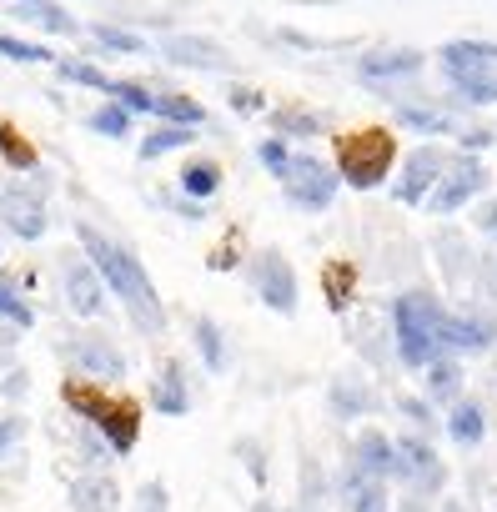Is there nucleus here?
<instances>
[{
  "label": "nucleus",
  "mask_w": 497,
  "mask_h": 512,
  "mask_svg": "<svg viewBox=\"0 0 497 512\" xmlns=\"http://www.w3.org/2000/svg\"><path fill=\"white\" fill-rule=\"evenodd\" d=\"M76 241H81V256L96 267V277L106 282V292L121 297V312L131 317V327L141 337H161L166 332V302H161L156 282L146 277L141 256L131 246H121L116 236H106L96 221H76Z\"/></svg>",
  "instance_id": "f257e3e1"
},
{
  "label": "nucleus",
  "mask_w": 497,
  "mask_h": 512,
  "mask_svg": "<svg viewBox=\"0 0 497 512\" xmlns=\"http://www.w3.org/2000/svg\"><path fill=\"white\" fill-rule=\"evenodd\" d=\"M61 402L81 417V427L101 432L116 457H131V452H136V442H141V402H136V397L106 392V387L91 382V377H66V382H61Z\"/></svg>",
  "instance_id": "f03ea898"
},
{
  "label": "nucleus",
  "mask_w": 497,
  "mask_h": 512,
  "mask_svg": "<svg viewBox=\"0 0 497 512\" xmlns=\"http://www.w3.org/2000/svg\"><path fill=\"white\" fill-rule=\"evenodd\" d=\"M332 166L342 176V186L352 191H377L387 186V176L397 171V136L387 126H357L342 131L332 141Z\"/></svg>",
  "instance_id": "7ed1b4c3"
},
{
  "label": "nucleus",
  "mask_w": 497,
  "mask_h": 512,
  "mask_svg": "<svg viewBox=\"0 0 497 512\" xmlns=\"http://www.w3.org/2000/svg\"><path fill=\"white\" fill-rule=\"evenodd\" d=\"M442 312H447V307H442L432 292H402V297L392 302V337H397L402 367L427 372V367L442 357V342H437Z\"/></svg>",
  "instance_id": "20e7f679"
},
{
  "label": "nucleus",
  "mask_w": 497,
  "mask_h": 512,
  "mask_svg": "<svg viewBox=\"0 0 497 512\" xmlns=\"http://www.w3.org/2000/svg\"><path fill=\"white\" fill-rule=\"evenodd\" d=\"M337 186H342L337 166H327L312 151H297L292 166H287V176H282V191H287V201L297 211H327L337 201Z\"/></svg>",
  "instance_id": "39448f33"
},
{
  "label": "nucleus",
  "mask_w": 497,
  "mask_h": 512,
  "mask_svg": "<svg viewBox=\"0 0 497 512\" xmlns=\"http://www.w3.org/2000/svg\"><path fill=\"white\" fill-rule=\"evenodd\" d=\"M252 292L262 297V307L267 312H277V317H292L297 312V297H302V287H297V272H292V262L277 251V246H267V251H257L252 256Z\"/></svg>",
  "instance_id": "423d86ee"
},
{
  "label": "nucleus",
  "mask_w": 497,
  "mask_h": 512,
  "mask_svg": "<svg viewBox=\"0 0 497 512\" xmlns=\"http://www.w3.org/2000/svg\"><path fill=\"white\" fill-rule=\"evenodd\" d=\"M447 166H452V156L442 151V146H417V151H407V161H402V176L392 181V201L397 206H427V196H432V186L447 176Z\"/></svg>",
  "instance_id": "0eeeda50"
},
{
  "label": "nucleus",
  "mask_w": 497,
  "mask_h": 512,
  "mask_svg": "<svg viewBox=\"0 0 497 512\" xmlns=\"http://www.w3.org/2000/svg\"><path fill=\"white\" fill-rule=\"evenodd\" d=\"M487 191V166L477 161V156H452V166H447V176L432 186V196H427V206L422 211H432V216H452V211H462L467 201H477Z\"/></svg>",
  "instance_id": "6e6552de"
},
{
  "label": "nucleus",
  "mask_w": 497,
  "mask_h": 512,
  "mask_svg": "<svg viewBox=\"0 0 497 512\" xmlns=\"http://www.w3.org/2000/svg\"><path fill=\"white\" fill-rule=\"evenodd\" d=\"M437 66L447 76V86L457 81H482V76H497V41H477V36H457L437 51Z\"/></svg>",
  "instance_id": "1a4fd4ad"
},
{
  "label": "nucleus",
  "mask_w": 497,
  "mask_h": 512,
  "mask_svg": "<svg viewBox=\"0 0 497 512\" xmlns=\"http://www.w3.org/2000/svg\"><path fill=\"white\" fill-rule=\"evenodd\" d=\"M422 66H427V56L417 46H377V51H362L357 56V76L372 91H382L392 81H412V76H422Z\"/></svg>",
  "instance_id": "9d476101"
},
{
  "label": "nucleus",
  "mask_w": 497,
  "mask_h": 512,
  "mask_svg": "<svg viewBox=\"0 0 497 512\" xmlns=\"http://www.w3.org/2000/svg\"><path fill=\"white\" fill-rule=\"evenodd\" d=\"M61 297H66V312L71 317H101L106 312V282L96 277V267L86 256H66L61 262Z\"/></svg>",
  "instance_id": "9b49d317"
},
{
  "label": "nucleus",
  "mask_w": 497,
  "mask_h": 512,
  "mask_svg": "<svg viewBox=\"0 0 497 512\" xmlns=\"http://www.w3.org/2000/svg\"><path fill=\"white\" fill-rule=\"evenodd\" d=\"M71 362L81 367V377H91V382H116V377H126V352L106 337V332H81L71 347Z\"/></svg>",
  "instance_id": "f8f14e48"
},
{
  "label": "nucleus",
  "mask_w": 497,
  "mask_h": 512,
  "mask_svg": "<svg viewBox=\"0 0 497 512\" xmlns=\"http://www.w3.org/2000/svg\"><path fill=\"white\" fill-rule=\"evenodd\" d=\"M0 226H6L16 241H41L51 216H46V201L26 186H6L0 191Z\"/></svg>",
  "instance_id": "ddd939ff"
},
{
  "label": "nucleus",
  "mask_w": 497,
  "mask_h": 512,
  "mask_svg": "<svg viewBox=\"0 0 497 512\" xmlns=\"http://www.w3.org/2000/svg\"><path fill=\"white\" fill-rule=\"evenodd\" d=\"M161 61L186 66V71H211V76H231L236 71L231 51L216 46V41H206V36H166L161 41Z\"/></svg>",
  "instance_id": "4468645a"
},
{
  "label": "nucleus",
  "mask_w": 497,
  "mask_h": 512,
  "mask_svg": "<svg viewBox=\"0 0 497 512\" xmlns=\"http://www.w3.org/2000/svg\"><path fill=\"white\" fill-rule=\"evenodd\" d=\"M397 477L412 482L427 497V492H437L447 482V467H442V457L432 452L427 437H397Z\"/></svg>",
  "instance_id": "2eb2a0df"
},
{
  "label": "nucleus",
  "mask_w": 497,
  "mask_h": 512,
  "mask_svg": "<svg viewBox=\"0 0 497 512\" xmlns=\"http://www.w3.org/2000/svg\"><path fill=\"white\" fill-rule=\"evenodd\" d=\"M11 16L21 26H36L41 36H56V41H76L81 36V21L66 11V0H21V6H11Z\"/></svg>",
  "instance_id": "dca6fc26"
},
{
  "label": "nucleus",
  "mask_w": 497,
  "mask_h": 512,
  "mask_svg": "<svg viewBox=\"0 0 497 512\" xmlns=\"http://www.w3.org/2000/svg\"><path fill=\"white\" fill-rule=\"evenodd\" d=\"M151 407L161 412V417H186L191 412V387H186V367L171 357V362H161L156 367V377H151Z\"/></svg>",
  "instance_id": "f3484780"
},
{
  "label": "nucleus",
  "mask_w": 497,
  "mask_h": 512,
  "mask_svg": "<svg viewBox=\"0 0 497 512\" xmlns=\"http://www.w3.org/2000/svg\"><path fill=\"white\" fill-rule=\"evenodd\" d=\"M352 462L367 472V477H397V437H387L382 427H362L357 447H352Z\"/></svg>",
  "instance_id": "a211bd4d"
},
{
  "label": "nucleus",
  "mask_w": 497,
  "mask_h": 512,
  "mask_svg": "<svg viewBox=\"0 0 497 512\" xmlns=\"http://www.w3.org/2000/svg\"><path fill=\"white\" fill-rule=\"evenodd\" d=\"M71 512H121V487L111 472H81L71 482Z\"/></svg>",
  "instance_id": "6ab92c4d"
},
{
  "label": "nucleus",
  "mask_w": 497,
  "mask_h": 512,
  "mask_svg": "<svg viewBox=\"0 0 497 512\" xmlns=\"http://www.w3.org/2000/svg\"><path fill=\"white\" fill-rule=\"evenodd\" d=\"M221 186H226V171H221L216 156H191V161L176 171V191L191 196V201H211Z\"/></svg>",
  "instance_id": "aec40b11"
},
{
  "label": "nucleus",
  "mask_w": 497,
  "mask_h": 512,
  "mask_svg": "<svg viewBox=\"0 0 497 512\" xmlns=\"http://www.w3.org/2000/svg\"><path fill=\"white\" fill-rule=\"evenodd\" d=\"M437 342H442V352H487L492 347V327H482L472 317H457V312H442Z\"/></svg>",
  "instance_id": "412c9836"
},
{
  "label": "nucleus",
  "mask_w": 497,
  "mask_h": 512,
  "mask_svg": "<svg viewBox=\"0 0 497 512\" xmlns=\"http://www.w3.org/2000/svg\"><path fill=\"white\" fill-rule=\"evenodd\" d=\"M397 126L417 131V136H457L462 121L442 106H417V101H397Z\"/></svg>",
  "instance_id": "4be33fe9"
},
{
  "label": "nucleus",
  "mask_w": 497,
  "mask_h": 512,
  "mask_svg": "<svg viewBox=\"0 0 497 512\" xmlns=\"http://www.w3.org/2000/svg\"><path fill=\"white\" fill-rule=\"evenodd\" d=\"M342 507H347V512H387V482H382V477H367V472L352 462L347 477H342Z\"/></svg>",
  "instance_id": "5701e85b"
},
{
  "label": "nucleus",
  "mask_w": 497,
  "mask_h": 512,
  "mask_svg": "<svg viewBox=\"0 0 497 512\" xmlns=\"http://www.w3.org/2000/svg\"><path fill=\"white\" fill-rule=\"evenodd\" d=\"M327 407H332V417L357 422V417H367V412L377 407V392H372L367 382H357V377H337V382L327 387Z\"/></svg>",
  "instance_id": "b1692460"
},
{
  "label": "nucleus",
  "mask_w": 497,
  "mask_h": 512,
  "mask_svg": "<svg viewBox=\"0 0 497 512\" xmlns=\"http://www.w3.org/2000/svg\"><path fill=\"white\" fill-rule=\"evenodd\" d=\"M357 282H362L357 262H347V256H332V262L322 267V297H327V307H332V312H347V307L357 302Z\"/></svg>",
  "instance_id": "393cba45"
},
{
  "label": "nucleus",
  "mask_w": 497,
  "mask_h": 512,
  "mask_svg": "<svg viewBox=\"0 0 497 512\" xmlns=\"http://www.w3.org/2000/svg\"><path fill=\"white\" fill-rule=\"evenodd\" d=\"M186 146H196V126H171V121H156L141 141H136V156L141 161H161V156H171V151H186Z\"/></svg>",
  "instance_id": "a878e982"
},
{
  "label": "nucleus",
  "mask_w": 497,
  "mask_h": 512,
  "mask_svg": "<svg viewBox=\"0 0 497 512\" xmlns=\"http://www.w3.org/2000/svg\"><path fill=\"white\" fill-rule=\"evenodd\" d=\"M447 437L457 442V447H477L482 437H487V417H482V402H472V397H457L452 407H447Z\"/></svg>",
  "instance_id": "bb28decb"
},
{
  "label": "nucleus",
  "mask_w": 497,
  "mask_h": 512,
  "mask_svg": "<svg viewBox=\"0 0 497 512\" xmlns=\"http://www.w3.org/2000/svg\"><path fill=\"white\" fill-rule=\"evenodd\" d=\"M322 111H312V106H302V101H292V106H277L272 111V136H282V141H307V136H322Z\"/></svg>",
  "instance_id": "cd10ccee"
},
{
  "label": "nucleus",
  "mask_w": 497,
  "mask_h": 512,
  "mask_svg": "<svg viewBox=\"0 0 497 512\" xmlns=\"http://www.w3.org/2000/svg\"><path fill=\"white\" fill-rule=\"evenodd\" d=\"M191 342H196V352H201V367L211 372V377H221L226 367H231V347H226V332L211 322V317H196L191 322Z\"/></svg>",
  "instance_id": "c85d7f7f"
},
{
  "label": "nucleus",
  "mask_w": 497,
  "mask_h": 512,
  "mask_svg": "<svg viewBox=\"0 0 497 512\" xmlns=\"http://www.w3.org/2000/svg\"><path fill=\"white\" fill-rule=\"evenodd\" d=\"M86 31H91V41H96L101 56H146V41L136 31L116 26V21H91Z\"/></svg>",
  "instance_id": "c756f323"
},
{
  "label": "nucleus",
  "mask_w": 497,
  "mask_h": 512,
  "mask_svg": "<svg viewBox=\"0 0 497 512\" xmlns=\"http://www.w3.org/2000/svg\"><path fill=\"white\" fill-rule=\"evenodd\" d=\"M156 121H171V126H206V106L186 91H156Z\"/></svg>",
  "instance_id": "7c9ffc66"
},
{
  "label": "nucleus",
  "mask_w": 497,
  "mask_h": 512,
  "mask_svg": "<svg viewBox=\"0 0 497 512\" xmlns=\"http://www.w3.org/2000/svg\"><path fill=\"white\" fill-rule=\"evenodd\" d=\"M0 161H6L11 171H36V166H41V151H36V141H31L21 126L0 121Z\"/></svg>",
  "instance_id": "2f4dec72"
},
{
  "label": "nucleus",
  "mask_w": 497,
  "mask_h": 512,
  "mask_svg": "<svg viewBox=\"0 0 497 512\" xmlns=\"http://www.w3.org/2000/svg\"><path fill=\"white\" fill-rule=\"evenodd\" d=\"M86 126H91L96 136H106V141H126V136H136V116H131L121 101H101V106L86 116Z\"/></svg>",
  "instance_id": "473e14b6"
},
{
  "label": "nucleus",
  "mask_w": 497,
  "mask_h": 512,
  "mask_svg": "<svg viewBox=\"0 0 497 512\" xmlns=\"http://www.w3.org/2000/svg\"><path fill=\"white\" fill-rule=\"evenodd\" d=\"M0 322L16 327V332H31V327H36V307H31V297H26L6 272H0Z\"/></svg>",
  "instance_id": "72a5a7b5"
},
{
  "label": "nucleus",
  "mask_w": 497,
  "mask_h": 512,
  "mask_svg": "<svg viewBox=\"0 0 497 512\" xmlns=\"http://www.w3.org/2000/svg\"><path fill=\"white\" fill-rule=\"evenodd\" d=\"M462 397V367L452 362V357H437L432 367H427V402H457Z\"/></svg>",
  "instance_id": "f704fd0d"
},
{
  "label": "nucleus",
  "mask_w": 497,
  "mask_h": 512,
  "mask_svg": "<svg viewBox=\"0 0 497 512\" xmlns=\"http://www.w3.org/2000/svg\"><path fill=\"white\" fill-rule=\"evenodd\" d=\"M0 56L16 61V66H56L61 56L46 46V41H26V36H6L0 31Z\"/></svg>",
  "instance_id": "c9c22d12"
},
{
  "label": "nucleus",
  "mask_w": 497,
  "mask_h": 512,
  "mask_svg": "<svg viewBox=\"0 0 497 512\" xmlns=\"http://www.w3.org/2000/svg\"><path fill=\"white\" fill-rule=\"evenodd\" d=\"M106 96H111V101H121L131 116H156V91H151V86H141V81H121V76H111Z\"/></svg>",
  "instance_id": "e433bc0d"
},
{
  "label": "nucleus",
  "mask_w": 497,
  "mask_h": 512,
  "mask_svg": "<svg viewBox=\"0 0 497 512\" xmlns=\"http://www.w3.org/2000/svg\"><path fill=\"white\" fill-rule=\"evenodd\" d=\"M56 76H61L66 86H81V91H106V86H111V76H106L96 61H71V56L56 61Z\"/></svg>",
  "instance_id": "4c0bfd02"
},
{
  "label": "nucleus",
  "mask_w": 497,
  "mask_h": 512,
  "mask_svg": "<svg viewBox=\"0 0 497 512\" xmlns=\"http://www.w3.org/2000/svg\"><path fill=\"white\" fill-rule=\"evenodd\" d=\"M292 156H297V151H292V146H287L282 136H262V141H257V161H262V166H267V171H272L277 181L287 176V166H292Z\"/></svg>",
  "instance_id": "58836bf2"
},
{
  "label": "nucleus",
  "mask_w": 497,
  "mask_h": 512,
  "mask_svg": "<svg viewBox=\"0 0 497 512\" xmlns=\"http://www.w3.org/2000/svg\"><path fill=\"white\" fill-rule=\"evenodd\" d=\"M452 96L462 106H497V76H482V81H457Z\"/></svg>",
  "instance_id": "ea45409f"
},
{
  "label": "nucleus",
  "mask_w": 497,
  "mask_h": 512,
  "mask_svg": "<svg viewBox=\"0 0 497 512\" xmlns=\"http://www.w3.org/2000/svg\"><path fill=\"white\" fill-rule=\"evenodd\" d=\"M226 106H231L236 116H257V111H267V96H262L257 86H231V91H226Z\"/></svg>",
  "instance_id": "a19ab883"
},
{
  "label": "nucleus",
  "mask_w": 497,
  "mask_h": 512,
  "mask_svg": "<svg viewBox=\"0 0 497 512\" xmlns=\"http://www.w3.org/2000/svg\"><path fill=\"white\" fill-rule=\"evenodd\" d=\"M136 512H171V492H166L161 477L141 482V492H136Z\"/></svg>",
  "instance_id": "79ce46f5"
},
{
  "label": "nucleus",
  "mask_w": 497,
  "mask_h": 512,
  "mask_svg": "<svg viewBox=\"0 0 497 512\" xmlns=\"http://www.w3.org/2000/svg\"><path fill=\"white\" fill-rule=\"evenodd\" d=\"M21 437H26V417L21 412H6V417H0V457H11Z\"/></svg>",
  "instance_id": "37998d69"
},
{
  "label": "nucleus",
  "mask_w": 497,
  "mask_h": 512,
  "mask_svg": "<svg viewBox=\"0 0 497 512\" xmlns=\"http://www.w3.org/2000/svg\"><path fill=\"white\" fill-rule=\"evenodd\" d=\"M277 41H287V46H297V51H337V46H342V41H322V36H307V31H292V26H282Z\"/></svg>",
  "instance_id": "c03bdc74"
},
{
  "label": "nucleus",
  "mask_w": 497,
  "mask_h": 512,
  "mask_svg": "<svg viewBox=\"0 0 497 512\" xmlns=\"http://www.w3.org/2000/svg\"><path fill=\"white\" fill-rule=\"evenodd\" d=\"M397 412H402V417H412L422 432H427V427H437V417H432V402H422V397H397Z\"/></svg>",
  "instance_id": "a18cd8bd"
},
{
  "label": "nucleus",
  "mask_w": 497,
  "mask_h": 512,
  "mask_svg": "<svg viewBox=\"0 0 497 512\" xmlns=\"http://www.w3.org/2000/svg\"><path fill=\"white\" fill-rule=\"evenodd\" d=\"M236 452L246 457V467H252V477H257V482H267V452H262L257 442H236Z\"/></svg>",
  "instance_id": "49530a36"
},
{
  "label": "nucleus",
  "mask_w": 497,
  "mask_h": 512,
  "mask_svg": "<svg viewBox=\"0 0 497 512\" xmlns=\"http://www.w3.org/2000/svg\"><path fill=\"white\" fill-rule=\"evenodd\" d=\"M457 146L472 156V151H482V146H492V131H482V126H462L457 131Z\"/></svg>",
  "instance_id": "de8ad7c7"
},
{
  "label": "nucleus",
  "mask_w": 497,
  "mask_h": 512,
  "mask_svg": "<svg viewBox=\"0 0 497 512\" xmlns=\"http://www.w3.org/2000/svg\"><path fill=\"white\" fill-rule=\"evenodd\" d=\"M206 267H211V272H231V267H236V236H231L226 246H216V251L206 256Z\"/></svg>",
  "instance_id": "09e8293b"
},
{
  "label": "nucleus",
  "mask_w": 497,
  "mask_h": 512,
  "mask_svg": "<svg viewBox=\"0 0 497 512\" xmlns=\"http://www.w3.org/2000/svg\"><path fill=\"white\" fill-rule=\"evenodd\" d=\"M16 342H21V332H16V327H6V322H0V362H11Z\"/></svg>",
  "instance_id": "8fccbe9b"
},
{
  "label": "nucleus",
  "mask_w": 497,
  "mask_h": 512,
  "mask_svg": "<svg viewBox=\"0 0 497 512\" xmlns=\"http://www.w3.org/2000/svg\"><path fill=\"white\" fill-rule=\"evenodd\" d=\"M477 221H482V226H487V231H492V236H497V201H487V206H482V216H477Z\"/></svg>",
  "instance_id": "3c124183"
},
{
  "label": "nucleus",
  "mask_w": 497,
  "mask_h": 512,
  "mask_svg": "<svg viewBox=\"0 0 497 512\" xmlns=\"http://www.w3.org/2000/svg\"><path fill=\"white\" fill-rule=\"evenodd\" d=\"M6 392H11V397H21V392H26V372H11V382H6Z\"/></svg>",
  "instance_id": "603ef678"
},
{
  "label": "nucleus",
  "mask_w": 497,
  "mask_h": 512,
  "mask_svg": "<svg viewBox=\"0 0 497 512\" xmlns=\"http://www.w3.org/2000/svg\"><path fill=\"white\" fill-rule=\"evenodd\" d=\"M402 512H432V507H427L422 497H407V502H402Z\"/></svg>",
  "instance_id": "864d4df0"
},
{
  "label": "nucleus",
  "mask_w": 497,
  "mask_h": 512,
  "mask_svg": "<svg viewBox=\"0 0 497 512\" xmlns=\"http://www.w3.org/2000/svg\"><path fill=\"white\" fill-rule=\"evenodd\" d=\"M6 6H21V0H6Z\"/></svg>",
  "instance_id": "5fc2aeb1"
},
{
  "label": "nucleus",
  "mask_w": 497,
  "mask_h": 512,
  "mask_svg": "<svg viewBox=\"0 0 497 512\" xmlns=\"http://www.w3.org/2000/svg\"><path fill=\"white\" fill-rule=\"evenodd\" d=\"M447 512H462V507H447Z\"/></svg>",
  "instance_id": "6e6d98bb"
},
{
  "label": "nucleus",
  "mask_w": 497,
  "mask_h": 512,
  "mask_svg": "<svg viewBox=\"0 0 497 512\" xmlns=\"http://www.w3.org/2000/svg\"><path fill=\"white\" fill-rule=\"evenodd\" d=\"M0 256H6V251H0Z\"/></svg>",
  "instance_id": "4d7b16f0"
}]
</instances>
